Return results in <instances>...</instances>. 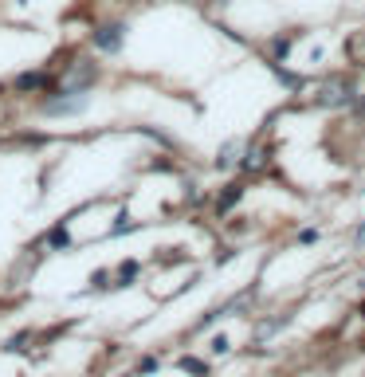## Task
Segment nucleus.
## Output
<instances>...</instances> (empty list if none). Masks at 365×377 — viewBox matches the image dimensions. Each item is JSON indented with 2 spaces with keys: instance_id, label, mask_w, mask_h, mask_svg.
<instances>
[{
  "instance_id": "nucleus-1",
  "label": "nucleus",
  "mask_w": 365,
  "mask_h": 377,
  "mask_svg": "<svg viewBox=\"0 0 365 377\" xmlns=\"http://www.w3.org/2000/svg\"><path fill=\"white\" fill-rule=\"evenodd\" d=\"M86 102H91V95L86 91H59V98H48L44 102V110H48L51 118H67V114H83L86 110Z\"/></svg>"
},
{
  "instance_id": "nucleus-2",
  "label": "nucleus",
  "mask_w": 365,
  "mask_h": 377,
  "mask_svg": "<svg viewBox=\"0 0 365 377\" xmlns=\"http://www.w3.org/2000/svg\"><path fill=\"white\" fill-rule=\"evenodd\" d=\"M95 79H98V67L83 59V63H75V67H71V75H63V86H59V91H86Z\"/></svg>"
},
{
  "instance_id": "nucleus-3",
  "label": "nucleus",
  "mask_w": 365,
  "mask_h": 377,
  "mask_svg": "<svg viewBox=\"0 0 365 377\" xmlns=\"http://www.w3.org/2000/svg\"><path fill=\"white\" fill-rule=\"evenodd\" d=\"M122 39H126V28H122V24H102V28H95V48H98V51H110V55H114V51L122 48Z\"/></svg>"
},
{
  "instance_id": "nucleus-4",
  "label": "nucleus",
  "mask_w": 365,
  "mask_h": 377,
  "mask_svg": "<svg viewBox=\"0 0 365 377\" xmlns=\"http://www.w3.org/2000/svg\"><path fill=\"white\" fill-rule=\"evenodd\" d=\"M350 86L341 83V79H334V83H326L322 86V102H326V107H346V102H350Z\"/></svg>"
},
{
  "instance_id": "nucleus-5",
  "label": "nucleus",
  "mask_w": 365,
  "mask_h": 377,
  "mask_svg": "<svg viewBox=\"0 0 365 377\" xmlns=\"http://www.w3.org/2000/svg\"><path fill=\"white\" fill-rule=\"evenodd\" d=\"M48 83V75L44 71H24V75H16V91H36V86Z\"/></svg>"
},
{
  "instance_id": "nucleus-6",
  "label": "nucleus",
  "mask_w": 365,
  "mask_h": 377,
  "mask_svg": "<svg viewBox=\"0 0 365 377\" xmlns=\"http://www.w3.org/2000/svg\"><path fill=\"white\" fill-rule=\"evenodd\" d=\"M240 196H243V189H240V185H228V193H224V196H220V201H216V208H220V212H224V208H232V205H236V201H240Z\"/></svg>"
}]
</instances>
